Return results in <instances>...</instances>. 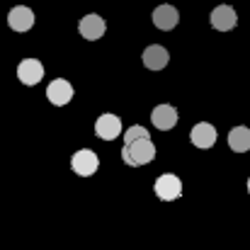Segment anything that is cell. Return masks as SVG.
Listing matches in <instances>:
<instances>
[{
  "instance_id": "obj_1",
  "label": "cell",
  "mask_w": 250,
  "mask_h": 250,
  "mask_svg": "<svg viewBox=\"0 0 250 250\" xmlns=\"http://www.w3.org/2000/svg\"><path fill=\"white\" fill-rule=\"evenodd\" d=\"M153 158H156V144H153L151 136L136 139V141H131V144H124V148H122V161L131 167L146 166V163H151Z\"/></svg>"
},
{
  "instance_id": "obj_2",
  "label": "cell",
  "mask_w": 250,
  "mask_h": 250,
  "mask_svg": "<svg viewBox=\"0 0 250 250\" xmlns=\"http://www.w3.org/2000/svg\"><path fill=\"white\" fill-rule=\"evenodd\" d=\"M153 192H156V197H158L161 202H175V199L182 197V182H180L177 175L166 172V175H161V177L156 180Z\"/></svg>"
},
{
  "instance_id": "obj_3",
  "label": "cell",
  "mask_w": 250,
  "mask_h": 250,
  "mask_svg": "<svg viewBox=\"0 0 250 250\" xmlns=\"http://www.w3.org/2000/svg\"><path fill=\"white\" fill-rule=\"evenodd\" d=\"M97 167H100V158H97V153L90 151V148H81V151H76V153L71 156V170H73L76 175H81V177L95 175Z\"/></svg>"
},
{
  "instance_id": "obj_4",
  "label": "cell",
  "mask_w": 250,
  "mask_h": 250,
  "mask_svg": "<svg viewBox=\"0 0 250 250\" xmlns=\"http://www.w3.org/2000/svg\"><path fill=\"white\" fill-rule=\"evenodd\" d=\"M211 27L216 32H231L236 24H238V12L231 7V5H216L211 10Z\"/></svg>"
},
{
  "instance_id": "obj_5",
  "label": "cell",
  "mask_w": 250,
  "mask_h": 250,
  "mask_svg": "<svg viewBox=\"0 0 250 250\" xmlns=\"http://www.w3.org/2000/svg\"><path fill=\"white\" fill-rule=\"evenodd\" d=\"M17 78H20L22 85H29V87L42 83V78H44V63L37 61V59H22L20 66H17Z\"/></svg>"
},
{
  "instance_id": "obj_6",
  "label": "cell",
  "mask_w": 250,
  "mask_h": 250,
  "mask_svg": "<svg viewBox=\"0 0 250 250\" xmlns=\"http://www.w3.org/2000/svg\"><path fill=\"white\" fill-rule=\"evenodd\" d=\"M46 100L54 104V107H63L73 100V85L68 83L66 78H56L51 81L46 87Z\"/></svg>"
},
{
  "instance_id": "obj_7",
  "label": "cell",
  "mask_w": 250,
  "mask_h": 250,
  "mask_svg": "<svg viewBox=\"0 0 250 250\" xmlns=\"http://www.w3.org/2000/svg\"><path fill=\"white\" fill-rule=\"evenodd\" d=\"M34 22H37V17H34V12L27 5H15L7 12V24L15 32H29L34 27Z\"/></svg>"
},
{
  "instance_id": "obj_8",
  "label": "cell",
  "mask_w": 250,
  "mask_h": 250,
  "mask_svg": "<svg viewBox=\"0 0 250 250\" xmlns=\"http://www.w3.org/2000/svg\"><path fill=\"white\" fill-rule=\"evenodd\" d=\"M78 32H81V37L87 39V42H97V39H102L104 37V32H107V24H104V20L100 17V15H85L83 20L78 22Z\"/></svg>"
},
{
  "instance_id": "obj_9",
  "label": "cell",
  "mask_w": 250,
  "mask_h": 250,
  "mask_svg": "<svg viewBox=\"0 0 250 250\" xmlns=\"http://www.w3.org/2000/svg\"><path fill=\"white\" fill-rule=\"evenodd\" d=\"M95 134L102 141H114L122 134V119L117 114H100L95 122Z\"/></svg>"
},
{
  "instance_id": "obj_10",
  "label": "cell",
  "mask_w": 250,
  "mask_h": 250,
  "mask_svg": "<svg viewBox=\"0 0 250 250\" xmlns=\"http://www.w3.org/2000/svg\"><path fill=\"white\" fill-rule=\"evenodd\" d=\"M189 141L197 146V148H211L216 144V126H211L209 122H199L192 126L189 131Z\"/></svg>"
},
{
  "instance_id": "obj_11",
  "label": "cell",
  "mask_w": 250,
  "mask_h": 250,
  "mask_svg": "<svg viewBox=\"0 0 250 250\" xmlns=\"http://www.w3.org/2000/svg\"><path fill=\"white\" fill-rule=\"evenodd\" d=\"M141 61H144V66H146L148 71H163V68L167 66V61H170V54H167L166 46H161V44H151V46L144 51Z\"/></svg>"
},
{
  "instance_id": "obj_12",
  "label": "cell",
  "mask_w": 250,
  "mask_h": 250,
  "mask_svg": "<svg viewBox=\"0 0 250 250\" xmlns=\"http://www.w3.org/2000/svg\"><path fill=\"white\" fill-rule=\"evenodd\" d=\"M177 22H180V12H177V7H172V5H158L156 10H153V24L158 27V29H163V32H170V29H175L177 27Z\"/></svg>"
},
{
  "instance_id": "obj_13",
  "label": "cell",
  "mask_w": 250,
  "mask_h": 250,
  "mask_svg": "<svg viewBox=\"0 0 250 250\" xmlns=\"http://www.w3.org/2000/svg\"><path fill=\"white\" fill-rule=\"evenodd\" d=\"M151 122H153V126L158 131H170L177 124V109L170 107V104H158L151 112Z\"/></svg>"
},
{
  "instance_id": "obj_14",
  "label": "cell",
  "mask_w": 250,
  "mask_h": 250,
  "mask_svg": "<svg viewBox=\"0 0 250 250\" xmlns=\"http://www.w3.org/2000/svg\"><path fill=\"white\" fill-rule=\"evenodd\" d=\"M229 148L233 153H248L250 151V129L248 126H233L229 131Z\"/></svg>"
},
{
  "instance_id": "obj_15",
  "label": "cell",
  "mask_w": 250,
  "mask_h": 250,
  "mask_svg": "<svg viewBox=\"0 0 250 250\" xmlns=\"http://www.w3.org/2000/svg\"><path fill=\"white\" fill-rule=\"evenodd\" d=\"M146 136H148L146 126L134 124V126H129V129H126V134H124V144H131V141H136V139H146Z\"/></svg>"
},
{
  "instance_id": "obj_16",
  "label": "cell",
  "mask_w": 250,
  "mask_h": 250,
  "mask_svg": "<svg viewBox=\"0 0 250 250\" xmlns=\"http://www.w3.org/2000/svg\"><path fill=\"white\" fill-rule=\"evenodd\" d=\"M248 194H250V177H248Z\"/></svg>"
}]
</instances>
